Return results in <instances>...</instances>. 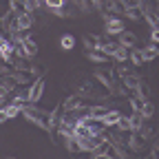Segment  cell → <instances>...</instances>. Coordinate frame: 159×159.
<instances>
[{"label":"cell","mask_w":159,"mask_h":159,"mask_svg":"<svg viewBox=\"0 0 159 159\" xmlns=\"http://www.w3.org/2000/svg\"><path fill=\"white\" fill-rule=\"evenodd\" d=\"M128 53H130L128 49H124V47H119V44H117V49L113 51L111 57L115 60V62H119V64H126V62H128Z\"/></svg>","instance_id":"12"},{"label":"cell","mask_w":159,"mask_h":159,"mask_svg":"<svg viewBox=\"0 0 159 159\" xmlns=\"http://www.w3.org/2000/svg\"><path fill=\"white\" fill-rule=\"evenodd\" d=\"M5 122H9V119H7V115H5V111H0V124H5Z\"/></svg>","instance_id":"27"},{"label":"cell","mask_w":159,"mask_h":159,"mask_svg":"<svg viewBox=\"0 0 159 159\" xmlns=\"http://www.w3.org/2000/svg\"><path fill=\"white\" fill-rule=\"evenodd\" d=\"M20 115H25L31 124H35L38 128H42V130H49V113L47 111H42V108H38V106H33V104H27L25 108H22V113Z\"/></svg>","instance_id":"1"},{"label":"cell","mask_w":159,"mask_h":159,"mask_svg":"<svg viewBox=\"0 0 159 159\" xmlns=\"http://www.w3.org/2000/svg\"><path fill=\"white\" fill-rule=\"evenodd\" d=\"M84 106V97H80V95H71L64 99V104H62V113H75L77 108H82Z\"/></svg>","instance_id":"4"},{"label":"cell","mask_w":159,"mask_h":159,"mask_svg":"<svg viewBox=\"0 0 159 159\" xmlns=\"http://www.w3.org/2000/svg\"><path fill=\"white\" fill-rule=\"evenodd\" d=\"M20 7H22V11H25V13L33 16V11H38L40 7H42V2H38V0H27V2H22Z\"/></svg>","instance_id":"17"},{"label":"cell","mask_w":159,"mask_h":159,"mask_svg":"<svg viewBox=\"0 0 159 159\" xmlns=\"http://www.w3.org/2000/svg\"><path fill=\"white\" fill-rule=\"evenodd\" d=\"M122 84H124V89H130V91H135V93H137L139 84H142V80H139L137 75H133V73H128L126 77H122Z\"/></svg>","instance_id":"11"},{"label":"cell","mask_w":159,"mask_h":159,"mask_svg":"<svg viewBox=\"0 0 159 159\" xmlns=\"http://www.w3.org/2000/svg\"><path fill=\"white\" fill-rule=\"evenodd\" d=\"M139 55H142V62H152L159 55V49H157V44H148V47H144L139 51Z\"/></svg>","instance_id":"10"},{"label":"cell","mask_w":159,"mask_h":159,"mask_svg":"<svg viewBox=\"0 0 159 159\" xmlns=\"http://www.w3.org/2000/svg\"><path fill=\"white\" fill-rule=\"evenodd\" d=\"M117 44L119 47H124V49H128V51H133L135 49V44H137V38H135V33L133 31H122L119 33V40H117Z\"/></svg>","instance_id":"5"},{"label":"cell","mask_w":159,"mask_h":159,"mask_svg":"<svg viewBox=\"0 0 159 159\" xmlns=\"http://www.w3.org/2000/svg\"><path fill=\"white\" fill-rule=\"evenodd\" d=\"M104 31H106V35H119L124 31V20L115 18V16H106L104 18Z\"/></svg>","instance_id":"3"},{"label":"cell","mask_w":159,"mask_h":159,"mask_svg":"<svg viewBox=\"0 0 159 159\" xmlns=\"http://www.w3.org/2000/svg\"><path fill=\"white\" fill-rule=\"evenodd\" d=\"M86 57L91 60V62H95V64H104L106 62V55H102V53H99V51H91V53H86Z\"/></svg>","instance_id":"21"},{"label":"cell","mask_w":159,"mask_h":159,"mask_svg":"<svg viewBox=\"0 0 159 159\" xmlns=\"http://www.w3.org/2000/svg\"><path fill=\"white\" fill-rule=\"evenodd\" d=\"M159 42V29H150V44Z\"/></svg>","instance_id":"26"},{"label":"cell","mask_w":159,"mask_h":159,"mask_svg":"<svg viewBox=\"0 0 159 159\" xmlns=\"http://www.w3.org/2000/svg\"><path fill=\"white\" fill-rule=\"evenodd\" d=\"M75 47V38L71 33H62V38H60V49L62 51H71Z\"/></svg>","instance_id":"14"},{"label":"cell","mask_w":159,"mask_h":159,"mask_svg":"<svg viewBox=\"0 0 159 159\" xmlns=\"http://www.w3.org/2000/svg\"><path fill=\"white\" fill-rule=\"evenodd\" d=\"M128 60H130L135 66H142V64H144V62H142V55H139V51H135V49L128 53Z\"/></svg>","instance_id":"23"},{"label":"cell","mask_w":159,"mask_h":159,"mask_svg":"<svg viewBox=\"0 0 159 159\" xmlns=\"http://www.w3.org/2000/svg\"><path fill=\"white\" fill-rule=\"evenodd\" d=\"M124 16H126L128 20H133V22H139V20H142V11H139L137 7H128V9H124Z\"/></svg>","instance_id":"19"},{"label":"cell","mask_w":159,"mask_h":159,"mask_svg":"<svg viewBox=\"0 0 159 159\" xmlns=\"http://www.w3.org/2000/svg\"><path fill=\"white\" fill-rule=\"evenodd\" d=\"M106 113H108L106 106H89V117H93V119H104Z\"/></svg>","instance_id":"15"},{"label":"cell","mask_w":159,"mask_h":159,"mask_svg":"<svg viewBox=\"0 0 159 159\" xmlns=\"http://www.w3.org/2000/svg\"><path fill=\"white\" fill-rule=\"evenodd\" d=\"M42 7H47L51 11H60V9L66 7V2H64V0H47V2H42Z\"/></svg>","instance_id":"20"},{"label":"cell","mask_w":159,"mask_h":159,"mask_svg":"<svg viewBox=\"0 0 159 159\" xmlns=\"http://www.w3.org/2000/svg\"><path fill=\"white\" fill-rule=\"evenodd\" d=\"M44 86H47V80H44V75L35 77L33 82L29 84V89H27V102L35 106V104L40 102V99H42V95H44Z\"/></svg>","instance_id":"2"},{"label":"cell","mask_w":159,"mask_h":159,"mask_svg":"<svg viewBox=\"0 0 159 159\" xmlns=\"http://www.w3.org/2000/svg\"><path fill=\"white\" fill-rule=\"evenodd\" d=\"M113 71H108V73H104V71H95V80H99V82H102V86L106 89V93L113 89Z\"/></svg>","instance_id":"9"},{"label":"cell","mask_w":159,"mask_h":159,"mask_svg":"<svg viewBox=\"0 0 159 159\" xmlns=\"http://www.w3.org/2000/svg\"><path fill=\"white\" fill-rule=\"evenodd\" d=\"M20 42H22V49H25V55H27V57H35V55H38L35 40H31L29 35H20Z\"/></svg>","instance_id":"7"},{"label":"cell","mask_w":159,"mask_h":159,"mask_svg":"<svg viewBox=\"0 0 159 159\" xmlns=\"http://www.w3.org/2000/svg\"><path fill=\"white\" fill-rule=\"evenodd\" d=\"M119 117H122V113H119L117 108H108V113H106V115H104V119H102L104 128H113V126H117Z\"/></svg>","instance_id":"8"},{"label":"cell","mask_w":159,"mask_h":159,"mask_svg":"<svg viewBox=\"0 0 159 159\" xmlns=\"http://www.w3.org/2000/svg\"><path fill=\"white\" fill-rule=\"evenodd\" d=\"M62 142H64V148H66L69 152H80V148H77V142H75V137H73V135H66V137H62Z\"/></svg>","instance_id":"18"},{"label":"cell","mask_w":159,"mask_h":159,"mask_svg":"<svg viewBox=\"0 0 159 159\" xmlns=\"http://www.w3.org/2000/svg\"><path fill=\"white\" fill-rule=\"evenodd\" d=\"M144 139L142 137H139L137 133H130V137H128V142H126V150H130V152H142V148H144Z\"/></svg>","instance_id":"6"},{"label":"cell","mask_w":159,"mask_h":159,"mask_svg":"<svg viewBox=\"0 0 159 159\" xmlns=\"http://www.w3.org/2000/svg\"><path fill=\"white\" fill-rule=\"evenodd\" d=\"M11 95V91L5 86V84H0V99H5V102H7V97Z\"/></svg>","instance_id":"25"},{"label":"cell","mask_w":159,"mask_h":159,"mask_svg":"<svg viewBox=\"0 0 159 159\" xmlns=\"http://www.w3.org/2000/svg\"><path fill=\"white\" fill-rule=\"evenodd\" d=\"M115 128H117V133H122V135H124V133H133L130 119H128V117H124V115L119 117V122H117V126H115Z\"/></svg>","instance_id":"16"},{"label":"cell","mask_w":159,"mask_h":159,"mask_svg":"<svg viewBox=\"0 0 159 159\" xmlns=\"http://www.w3.org/2000/svg\"><path fill=\"white\" fill-rule=\"evenodd\" d=\"M2 111H5V115H7V119H13V117H18L20 113H22V106H18V104H13V102H7Z\"/></svg>","instance_id":"13"},{"label":"cell","mask_w":159,"mask_h":159,"mask_svg":"<svg viewBox=\"0 0 159 159\" xmlns=\"http://www.w3.org/2000/svg\"><path fill=\"white\" fill-rule=\"evenodd\" d=\"M142 104H144V99H139L137 95H133V97H130V106H133V111H135V113H139Z\"/></svg>","instance_id":"24"},{"label":"cell","mask_w":159,"mask_h":159,"mask_svg":"<svg viewBox=\"0 0 159 159\" xmlns=\"http://www.w3.org/2000/svg\"><path fill=\"white\" fill-rule=\"evenodd\" d=\"M152 113H155V108H152V104H150V102H144V104H142V108H139V115H142L144 119H150V117H152Z\"/></svg>","instance_id":"22"},{"label":"cell","mask_w":159,"mask_h":159,"mask_svg":"<svg viewBox=\"0 0 159 159\" xmlns=\"http://www.w3.org/2000/svg\"><path fill=\"white\" fill-rule=\"evenodd\" d=\"M5 104H7V102H5V99H0V111H2V108H5Z\"/></svg>","instance_id":"28"}]
</instances>
